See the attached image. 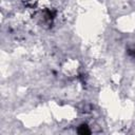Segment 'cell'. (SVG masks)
<instances>
[{
    "instance_id": "cell-1",
    "label": "cell",
    "mask_w": 135,
    "mask_h": 135,
    "mask_svg": "<svg viewBox=\"0 0 135 135\" xmlns=\"http://www.w3.org/2000/svg\"><path fill=\"white\" fill-rule=\"evenodd\" d=\"M77 132H78L79 134H81V135H88V134L91 133V130H90V128L88 127V124L82 123V124H80V126L78 127Z\"/></svg>"
},
{
    "instance_id": "cell-2",
    "label": "cell",
    "mask_w": 135,
    "mask_h": 135,
    "mask_svg": "<svg viewBox=\"0 0 135 135\" xmlns=\"http://www.w3.org/2000/svg\"><path fill=\"white\" fill-rule=\"evenodd\" d=\"M132 55H133V56H134V57H135V50H134V51H133V53H132Z\"/></svg>"
}]
</instances>
